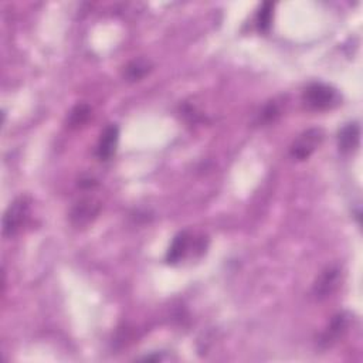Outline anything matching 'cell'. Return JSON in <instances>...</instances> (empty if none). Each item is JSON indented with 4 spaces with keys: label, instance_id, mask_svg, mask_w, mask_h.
Listing matches in <instances>:
<instances>
[{
    "label": "cell",
    "instance_id": "cell-1",
    "mask_svg": "<svg viewBox=\"0 0 363 363\" xmlns=\"http://www.w3.org/2000/svg\"><path fill=\"white\" fill-rule=\"evenodd\" d=\"M304 104L312 111H328L336 108L342 97L333 87L323 83L309 84L302 94Z\"/></svg>",
    "mask_w": 363,
    "mask_h": 363
},
{
    "label": "cell",
    "instance_id": "cell-2",
    "mask_svg": "<svg viewBox=\"0 0 363 363\" xmlns=\"http://www.w3.org/2000/svg\"><path fill=\"white\" fill-rule=\"evenodd\" d=\"M30 210V199L28 196H21L15 199L4 216V234L6 237L15 236L25 220L28 219Z\"/></svg>",
    "mask_w": 363,
    "mask_h": 363
},
{
    "label": "cell",
    "instance_id": "cell-3",
    "mask_svg": "<svg viewBox=\"0 0 363 363\" xmlns=\"http://www.w3.org/2000/svg\"><path fill=\"white\" fill-rule=\"evenodd\" d=\"M323 131L319 128H311L302 132L291 145L289 155L295 161H306L322 144Z\"/></svg>",
    "mask_w": 363,
    "mask_h": 363
},
{
    "label": "cell",
    "instance_id": "cell-4",
    "mask_svg": "<svg viewBox=\"0 0 363 363\" xmlns=\"http://www.w3.org/2000/svg\"><path fill=\"white\" fill-rule=\"evenodd\" d=\"M340 284V270L338 267H328L321 272L318 280L313 284L312 294L318 301L326 299L330 296Z\"/></svg>",
    "mask_w": 363,
    "mask_h": 363
},
{
    "label": "cell",
    "instance_id": "cell-5",
    "mask_svg": "<svg viewBox=\"0 0 363 363\" xmlns=\"http://www.w3.org/2000/svg\"><path fill=\"white\" fill-rule=\"evenodd\" d=\"M350 323V313L347 312H340L338 315H335L329 323V326L322 332L318 343L321 347L328 349L332 345H335L339 338H342L345 335V332L347 330Z\"/></svg>",
    "mask_w": 363,
    "mask_h": 363
},
{
    "label": "cell",
    "instance_id": "cell-6",
    "mask_svg": "<svg viewBox=\"0 0 363 363\" xmlns=\"http://www.w3.org/2000/svg\"><path fill=\"white\" fill-rule=\"evenodd\" d=\"M101 204L94 199H83L74 204L70 219L76 227H84L90 224L100 213Z\"/></svg>",
    "mask_w": 363,
    "mask_h": 363
},
{
    "label": "cell",
    "instance_id": "cell-7",
    "mask_svg": "<svg viewBox=\"0 0 363 363\" xmlns=\"http://www.w3.org/2000/svg\"><path fill=\"white\" fill-rule=\"evenodd\" d=\"M118 142H120V128H118V125L111 124L103 131V134L100 137V141L97 145L98 159L103 162L110 161L117 152Z\"/></svg>",
    "mask_w": 363,
    "mask_h": 363
},
{
    "label": "cell",
    "instance_id": "cell-8",
    "mask_svg": "<svg viewBox=\"0 0 363 363\" xmlns=\"http://www.w3.org/2000/svg\"><path fill=\"white\" fill-rule=\"evenodd\" d=\"M360 144V125L357 122L346 124L338 134V148L342 154H352Z\"/></svg>",
    "mask_w": 363,
    "mask_h": 363
},
{
    "label": "cell",
    "instance_id": "cell-9",
    "mask_svg": "<svg viewBox=\"0 0 363 363\" xmlns=\"http://www.w3.org/2000/svg\"><path fill=\"white\" fill-rule=\"evenodd\" d=\"M190 240L192 236L188 231H180L179 234H176L166 253V261L169 264H178L179 261H182V258H185L189 251Z\"/></svg>",
    "mask_w": 363,
    "mask_h": 363
},
{
    "label": "cell",
    "instance_id": "cell-10",
    "mask_svg": "<svg viewBox=\"0 0 363 363\" xmlns=\"http://www.w3.org/2000/svg\"><path fill=\"white\" fill-rule=\"evenodd\" d=\"M90 117H91V107L88 104H79L70 111L67 124L70 128H80L90 120Z\"/></svg>",
    "mask_w": 363,
    "mask_h": 363
},
{
    "label": "cell",
    "instance_id": "cell-11",
    "mask_svg": "<svg viewBox=\"0 0 363 363\" xmlns=\"http://www.w3.org/2000/svg\"><path fill=\"white\" fill-rule=\"evenodd\" d=\"M151 70V66L148 62L145 60H135L132 63H129L125 69V79L131 83L134 81H139L142 80Z\"/></svg>",
    "mask_w": 363,
    "mask_h": 363
},
{
    "label": "cell",
    "instance_id": "cell-12",
    "mask_svg": "<svg viewBox=\"0 0 363 363\" xmlns=\"http://www.w3.org/2000/svg\"><path fill=\"white\" fill-rule=\"evenodd\" d=\"M272 11H274V5L271 2L263 4L261 8L258 9L255 23H257V28L261 33H268L270 32L271 23H272Z\"/></svg>",
    "mask_w": 363,
    "mask_h": 363
},
{
    "label": "cell",
    "instance_id": "cell-13",
    "mask_svg": "<svg viewBox=\"0 0 363 363\" xmlns=\"http://www.w3.org/2000/svg\"><path fill=\"white\" fill-rule=\"evenodd\" d=\"M277 115H278V108H277L275 104H270V105L264 110V113H263V118L267 120V121L274 120Z\"/></svg>",
    "mask_w": 363,
    "mask_h": 363
}]
</instances>
